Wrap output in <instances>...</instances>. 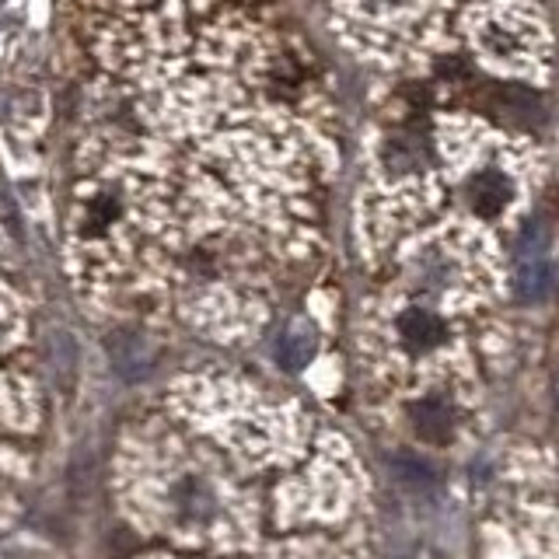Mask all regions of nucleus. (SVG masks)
Here are the masks:
<instances>
[{
  "label": "nucleus",
  "mask_w": 559,
  "mask_h": 559,
  "mask_svg": "<svg viewBox=\"0 0 559 559\" xmlns=\"http://www.w3.org/2000/svg\"><path fill=\"white\" fill-rule=\"evenodd\" d=\"M514 197V182L500 168H486L468 179V203L479 217H500Z\"/></svg>",
  "instance_id": "f257e3e1"
},
{
  "label": "nucleus",
  "mask_w": 559,
  "mask_h": 559,
  "mask_svg": "<svg viewBox=\"0 0 559 559\" xmlns=\"http://www.w3.org/2000/svg\"><path fill=\"white\" fill-rule=\"evenodd\" d=\"M399 336H402V343L413 349V354H424V349H433V346L444 343L448 329H444V322L437 319L433 311L409 308V311L399 314Z\"/></svg>",
  "instance_id": "f03ea898"
},
{
  "label": "nucleus",
  "mask_w": 559,
  "mask_h": 559,
  "mask_svg": "<svg viewBox=\"0 0 559 559\" xmlns=\"http://www.w3.org/2000/svg\"><path fill=\"white\" fill-rule=\"evenodd\" d=\"M409 419H413V430H416L419 441H427V444L451 441L454 416H451V406H448L444 399H419V402H413Z\"/></svg>",
  "instance_id": "7ed1b4c3"
},
{
  "label": "nucleus",
  "mask_w": 559,
  "mask_h": 559,
  "mask_svg": "<svg viewBox=\"0 0 559 559\" xmlns=\"http://www.w3.org/2000/svg\"><path fill=\"white\" fill-rule=\"evenodd\" d=\"M552 290V262L542 252V245H532V252L518 259V294L524 301H538Z\"/></svg>",
  "instance_id": "20e7f679"
},
{
  "label": "nucleus",
  "mask_w": 559,
  "mask_h": 559,
  "mask_svg": "<svg viewBox=\"0 0 559 559\" xmlns=\"http://www.w3.org/2000/svg\"><path fill=\"white\" fill-rule=\"evenodd\" d=\"M311 354H314V332L305 329V325L290 329L287 336L280 340V346H276V357H280V364L287 367V371H297V367H305L311 360Z\"/></svg>",
  "instance_id": "39448f33"
},
{
  "label": "nucleus",
  "mask_w": 559,
  "mask_h": 559,
  "mask_svg": "<svg viewBox=\"0 0 559 559\" xmlns=\"http://www.w3.org/2000/svg\"><path fill=\"white\" fill-rule=\"evenodd\" d=\"M109 349H127V357H112L116 360V367L122 374H133V378H140V374H147V367H151V357L147 354H140V343L136 340H130V336H112V346Z\"/></svg>",
  "instance_id": "423d86ee"
},
{
  "label": "nucleus",
  "mask_w": 559,
  "mask_h": 559,
  "mask_svg": "<svg viewBox=\"0 0 559 559\" xmlns=\"http://www.w3.org/2000/svg\"><path fill=\"white\" fill-rule=\"evenodd\" d=\"M483 49L489 52L493 60H503V57H518V35L511 28H503V25H493V28H486L483 32Z\"/></svg>",
  "instance_id": "0eeeda50"
}]
</instances>
